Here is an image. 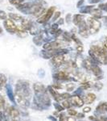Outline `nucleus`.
Wrapping results in <instances>:
<instances>
[{"mask_svg":"<svg viewBox=\"0 0 107 121\" xmlns=\"http://www.w3.org/2000/svg\"><path fill=\"white\" fill-rule=\"evenodd\" d=\"M100 2H102V0H89V3H90L91 5L97 4V3H99Z\"/></svg>","mask_w":107,"mask_h":121,"instance_id":"45","label":"nucleus"},{"mask_svg":"<svg viewBox=\"0 0 107 121\" xmlns=\"http://www.w3.org/2000/svg\"><path fill=\"white\" fill-rule=\"evenodd\" d=\"M33 43L37 46L43 45V42H44V38H43V32L40 34H38L36 36H34L32 40Z\"/></svg>","mask_w":107,"mask_h":121,"instance_id":"22","label":"nucleus"},{"mask_svg":"<svg viewBox=\"0 0 107 121\" xmlns=\"http://www.w3.org/2000/svg\"><path fill=\"white\" fill-rule=\"evenodd\" d=\"M65 88H66V90H67L68 91H73L74 88H75V84L74 83H69V84H67V85H66V86H65Z\"/></svg>","mask_w":107,"mask_h":121,"instance_id":"37","label":"nucleus"},{"mask_svg":"<svg viewBox=\"0 0 107 121\" xmlns=\"http://www.w3.org/2000/svg\"><path fill=\"white\" fill-rule=\"evenodd\" d=\"M31 89L29 82L24 80H19L15 86V102L23 107L30 106Z\"/></svg>","mask_w":107,"mask_h":121,"instance_id":"1","label":"nucleus"},{"mask_svg":"<svg viewBox=\"0 0 107 121\" xmlns=\"http://www.w3.org/2000/svg\"><path fill=\"white\" fill-rule=\"evenodd\" d=\"M93 83L91 82H84L81 84V88L82 90H88L89 88H91Z\"/></svg>","mask_w":107,"mask_h":121,"instance_id":"28","label":"nucleus"},{"mask_svg":"<svg viewBox=\"0 0 107 121\" xmlns=\"http://www.w3.org/2000/svg\"><path fill=\"white\" fill-rule=\"evenodd\" d=\"M90 111H91V108H90V107H85L84 110H83V112H89Z\"/></svg>","mask_w":107,"mask_h":121,"instance_id":"49","label":"nucleus"},{"mask_svg":"<svg viewBox=\"0 0 107 121\" xmlns=\"http://www.w3.org/2000/svg\"><path fill=\"white\" fill-rule=\"evenodd\" d=\"M8 114L10 117L11 118V120H12V119H19V112L16 108H15L14 107H9Z\"/></svg>","mask_w":107,"mask_h":121,"instance_id":"21","label":"nucleus"},{"mask_svg":"<svg viewBox=\"0 0 107 121\" xmlns=\"http://www.w3.org/2000/svg\"><path fill=\"white\" fill-rule=\"evenodd\" d=\"M76 50H77V52H78L79 54L82 53V52H84V46H83V44L76 45Z\"/></svg>","mask_w":107,"mask_h":121,"instance_id":"36","label":"nucleus"},{"mask_svg":"<svg viewBox=\"0 0 107 121\" xmlns=\"http://www.w3.org/2000/svg\"><path fill=\"white\" fill-rule=\"evenodd\" d=\"M93 86H94V88L96 89L97 91H100V90L102 89L103 84L101 82H96L95 84H93Z\"/></svg>","mask_w":107,"mask_h":121,"instance_id":"39","label":"nucleus"},{"mask_svg":"<svg viewBox=\"0 0 107 121\" xmlns=\"http://www.w3.org/2000/svg\"><path fill=\"white\" fill-rule=\"evenodd\" d=\"M96 112L99 114H104L107 112V103L103 102L98 104V107H96Z\"/></svg>","mask_w":107,"mask_h":121,"instance_id":"24","label":"nucleus"},{"mask_svg":"<svg viewBox=\"0 0 107 121\" xmlns=\"http://www.w3.org/2000/svg\"><path fill=\"white\" fill-rule=\"evenodd\" d=\"M69 43L65 42L63 40H59V39H56V40H53L52 41L47 42L45 44H43V49L44 50H58L60 48H64V46H66Z\"/></svg>","mask_w":107,"mask_h":121,"instance_id":"5","label":"nucleus"},{"mask_svg":"<svg viewBox=\"0 0 107 121\" xmlns=\"http://www.w3.org/2000/svg\"><path fill=\"white\" fill-rule=\"evenodd\" d=\"M54 107H55L56 110H57L58 112H62V111H64V107L62 106V105H60L59 103H54Z\"/></svg>","mask_w":107,"mask_h":121,"instance_id":"38","label":"nucleus"},{"mask_svg":"<svg viewBox=\"0 0 107 121\" xmlns=\"http://www.w3.org/2000/svg\"><path fill=\"white\" fill-rule=\"evenodd\" d=\"M106 39H107V35H106Z\"/></svg>","mask_w":107,"mask_h":121,"instance_id":"54","label":"nucleus"},{"mask_svg":"<svg viewBox=\"0 0 107 121\" xmlns=\"http://www.w3.org/2000/svg\"><path fill=\"white\" fill-rule=\"evenodd\" d=\"M96 99V95L93 93H89L85 95V97L84 98V103H86V104H91L94 102V100Z\"/></svg>","mask_w":107,"mask_h":121,"instance_id":"23","label":"nucleus"},{"mask_svg":"<svg viewBox=\"0 0 107 121\" xmlns=\"http://www.w3.org/2000/svg\"><path fill=\"white\" fill-rule=\"evenodd\" d=\"M98 121H107V116H101L100 118L98 119Z\"/></svg>","mask_w":107,"mask_h":121,"instance_id":"48","label":"nucleus"},{"mask_svg":"<svg viewBox=\"0 0 107 121\" xmlns=\"http://www.w3.org/2000/svg\"><path fill=\"white\" fill-rule=\"evenodd\" d=\"M56 23H57L58 25H62V24H64L65 23V19H63V18H60L59 19H57L56 20Z\"/></svg>","mask_w":107,"mask_h":121,"instance_id":"44","label":"nucleus"},{"mask_svg":"<svg viewBox=\"0 0 107 121\" xmlns=\"http://www.w3.org/2000/svg\"><path fill=\"white\" fill-rule=\"evenodd\" d=\"M78 33L79 35L83 38H88L90 35V33L89 32L88 25L86 23V20H84L78 27Z\"/></svg>","mask_w":107,"mask_h":121,"instance_id":"10","label":"nucleus"},{"mask_svg":"<svg viewBox=\"0 0 107 121\" xmlns=\"http://www.w3.org/2000/svg\"><path fill=\"white\" fill-rule=\"evenodd\" d=\"M102 19V23H103V25L106 27V28L107 29V15H103V16L101 18Z\"/></svg>","mask_w":107,"mask_h":121,"instance_id":"40","label":"nucleus"},{"mask_svg":"<svg viewBox=\"0 0 107 121\" xmlns=\"http://www.w3.org/2000/svg\"><path fill=\"white\" fill-rule=\"evenodd\" d=\"M7 17H8V15H7V13H6L4 11H2V10H0V20L4 21L5 19H7Z\"/></svg>","mask_w":107,"mask_h":121,"instance_id":"33","label":"nucleus"},{"mask_svg":"<svg viewBox=\"0 0 107 121\" xmlns=\"http://www.w3.org/2000/svg\"><path fill=\"white\" fill-rule=\"evenodd\" d=\"M20 23H20L21 26L24 29H26L28 32L29 31V29L31 28V27H32V25L33 23L32 20H30V19H24V18L22 19V21H21Z\"/></svg>","mask_w":107,"mask_h":121,"instance_id":"25","label":"nucleus"},{"mask_svg":"<svg viewBox=\"0 0 107 121\" xmlns=\"http://www.w3.org/2000/svg\"><path fill=\"white\" fill-rule=\"evenodd\" d=\"M34 3L32 2H28V3H23L21 4L16 6V9L19 11L23 13L25 15H32V6Z\"/></svg>","mask_w":107,"mask_h":121,"instance_id":"7","label":"nucleus"},{"mask_svg":"<svg viewBox=\"0 0 107 121\" xmlns=\"http://www.w3.org/2000/svg\"><path fill=\"white\" fill-rule=\"evenodd\" d=\"M72 19H73V15L71 13H69V14L66 15L65 19V22L67 23V24H70L72 22Z\"/></svg>","mask_w":107,"mask_h":121,"instance_id":"32","label":"nucleus"},{"mask_svg":"<svg viewBox=\"0 0 107 121\" xmlns=\"http://www.w3.org/2000/svg\"><path fill=\"white\" fill-rule=\"evenodd\" d=\"M48 118L49 119V120H51L52 121H56V119L55 118V117H53V116H48Z\"/></svg>","mask_w":107,"mask_h":121,"instance_id":"50","label":"nucleus"},{"mask_svg":"<svg viewBox=\"0 0 107 121\" xmlns=\"http://www.w3.org/2000/svg\"><path fill=\"white\" fill-rule=\"evenodd\" d=\"M7 77L4 74H0V88L7 84Z\"/></svg>","mask_w":107,"mask_h":121,"instance_id":"29","label":"nucleus"},{"mask_svg":"<svg viewBox=\"0 0 107 121\" xmlns=\"http://www.w3.org/2000/svg\"><path fill=\"white\" fill-rule=\"evenodd\" d=\"M15 34L20 38H25L28 36V32L19 24V25H16V32H15Z\"/></svg>","mask_w":107,"mask_h":121,"instance_id":"14","label":"nucleus"},{"mask_svg":"<svg viewBox=\"0 0 107 121\" xmlns=\"http://www.w3.org/2000/svg\"><path fill=\"white\" fill-rule=\"evenodd\" d=\"M86 23L88 25L89 32L90 35L97 34L99 31H100L101 28H102V23L98 19L93 18V17L90 16L86 19Z\"/></svg>","mask_w":107,"mask_h":121,"instance_id":"4","label":"nucleus"},{"mask_svg":"<svg viewBox=\"0 0 107 121\" xmlns=\"http://www.w3.org/2000/svg\"><path fill=\"white\" fill-rule=\"evenodd\" d=\"M33 90H34L36 94H40V93H44V92H45V91H47L45 86L41 83H35L34 85H33Z\"/></svg>","mask_w":107,"mask_h":121,"instance_id":"19","label":"nucleus"},{"mask_svg":"<svg viewBox=\"0 0 107 121\" xmlns=\"http://www.w3.org/2000/svg\"><path fill=\"white\" fill-rule=\"evenodd\" d=\"M77 116H78L79 118H84V114H81V113H80V114H77Z\"/></svg>","mask_w":107,"mask_h":121,"instance_id":"52","label":"nucleus"},{"mask_svg":"<svg viewBox=\"0 0 107 121\" xmlns=\"http://www.w3.org/2000/svg\"><path fill=\"white\" fill-rule=\"evenodd\" d=\"M8 17L9 19H11V20H13L15 22H21L22 21V19H23V17L21 15H19V14H16V13H8Z\"/></svg>","mask_w":107,"mask_h":121,"instance_id":"26","label":"nucleus"},{"mask_svg":"<svg viewBox=\"0 0 107 121\" xmlns=\"http://www.w3.org/2000/svg\"><path fill=\"white\" fill-rule=\"evenodd\" d=\"M48 92L51 94V95L54 98V99L56 101V102H60V101H61L62 99V96L56 90H55L53 88V87L52 86H48Z\"/></svg>","mask_w":107,"mask_h":121,"instance_id":"13","label":"nucleus"},{"mask_svg":"<svg viewBox=\"0 0 107 121\" xmlns=\"http://www.w3.org/2000/svg\"><path fill=\"white\" fill-rule=\"evenodd\" d=\"M90 15H92V17H93V18H96V19H100L103 16L102 11L99 9L98 7V8H93V11H91Z\"/></svg>","mask_w":107,"mask_h":121,"instance_id":"27","label":"nucleus"},{"mask_svg":"<svg viewBox=\"0 0 107 121\" xmlns=\"http://www.w3.org/2000/svg\"><path fill=\"white\" fill-rule=\"evenodd\" d=\"M3 26L4 28L6 29L7 32L9 34L14 35L16 32V24L15 23V22L13 20H11V19L7 18V19H5L4 22H3Z\"/></svg>","mask_w":107,"mask_h":121,"instance_id":"8","label":"nucleus"},{"mask_svg":"<svg viewBox=\"0 0 107 121\" xmlns=\"http://www.w3.org/2000/svg\"><path fill=\"white\" fill-rule=\"evenodd\" d=\"M103 47L107 49V39H106V40H105L104 43H103Z\"/></svg>","mask_w":107,"mask_h":121,"instance_id":"51","label":"nucleus"},{"mask_svg":"<svg viewBox=\"0 0 107 121\" xmlns=\"http://www.w3.org/2000/svg\"><path fill=\"white\" fill-rule=\"evenodd\" d=\"M69 99V103H71V105H73V106H75V107H81L84 104V100L80 96H78V95H74L73 97L71 96Z\"/></svg>","mask_w":107,"mask_h":121,"instance_id":"11","label":"nucleus"},{"mask_svg":"<svg viewBox=\"0 0 107 121\" xmlns=\"http://www.w3.org/2000/svg\"><path fill=\"white\" fill-rule=\"evenodd\" d=\"M3 28H2V27L0 26V36H2V34H3Z\"/></svg>","mask_w":107,"mask_h":121,"instance_id":"53","label":"nucleus"},{"mask_svg":"<svg viewBox=\"0 0 107 121\" xmlns=\"http://www.w3.org/2000/svg\"><path fill=\"white\" fill-rule=\"evenodd\" d=\"M68 113H69V115H70L71 116H75L77 115V112H76L75 110H73V109H69V110H68Z\"/></svg>","mask_w":107,"mask_h":121,"instance_id":"42","label":"nucleus"},{"mask_svg":"<svg viewBox=\"0 0 107 121\" xmlns=\"http://www.w3.org/2000/svg\"><path fill=\"white\" fill-rule=\"evenodd\" d=\"M84 15L82 14H75L73 15V19H72V22L73 23V24L76 27H78L81 23L84 21Z\"/></svg>","mask_w":107,"mask_h":121,"instance_id":"15","label":"nucleus"},{"mask_svg":"<svg viewBox=\"0 0 107 121\" xmlns=\"http://www.w3.org/2000/svg\"><path fill=\"white\" fill-rule=\"evenodd\" d=\"M90 71H92V73H93V75L96 76L97 78H102V70L100 68V66L98 65V64H93L90 69Z\"/></svg>","mask_w":107,"mask_h":121,"instance_id":"17","label":"nucleus"},{"mask_svg":"<svg viewBox=\"0 0 107 121\" xmlns=\"http://www.w3.org/2000/svg\"><path fill=\"white\" fill-rule=\"evenodd\" d=\"M62 105H63L64 108H68L69 109L70 107H71V104H70V103L69 101H64L63 103H62Z\"/></svg>","mask_w":107,"mask_h":121,"instance_id":"41","label":"nucleus"},{"mask_svg":"<svg viewBox=\"0 0 107 121\" xmlns=\"http://www.w3.org/2000/svg\"><path fill=\"white\" fill-rule=\"evenodd\" d=\"M4 106H5V99L2 96H0V112H3L4 110Z\"/></svg>","mask_w":107,"mask_h":121,"instance_id":"35","label":"nucleus"},{"mask_svg":"<svg viewBox=\"0 0 107 121\" xmlns=\"http://www.w3.org/2000/svg\"><path fill=\"white\" fill-rule=\"evenodd\" d=\"M89 55L97 64L107 65V49L103 46L98 44L91 45L90 49L89 50Z\"/></svg>","mask_w":107,"mask_h":121,"instance_id":"2","label":"nucleus"},{"mask_svg":"<svg viewBox=\"0 0 107 121\" xmlns=\"http://www.w3.org/2000/svg\"><path fill=\"white\" fill-rule=\"evenodd\" d=\"M10 4L11 5H14V6H18L19 4H21V3H24V0H8Z\"/></svg>","mask_w":107,"mask_h":121,"instance_id":"31","label":"nucleus"},{"mask_svg":"<svg viewBox=\"0 0 107 121\" xmlns=\"http://www.w3.org/2000/svg\"><path fill=\"white\" fill-rule=\"evenodd\" d=\"M84 3H85V0H79L77 3V8H81V7L84 5Z\"/></svg>","mask_w":107,"mask_h":121,"instance_id":"43","label":"nucleus"},{"mask_svg":"<svg viewBox=\"0 0 107 121\" xmlns=\"http://www.w3.org/2000/svg\"><path fill=\"white\" fill-rule=\"evenodd\" d=\"M4 121H6V120H4Z\"/></svg>","mask_w":107,"mask_h":121,"instance_id":"55","label":"nucleus"},{"mask_svg":"<svg viewBox=\"0 0 107 121\" xmlns=\"http://www.w3.org/2000/svg\"><path fill=\"white\" fill-rule=\"evenodd\" d=\"M56 11V7L54 6H52L49 8L47 9V11H45L44 15L42 16H40V18H38V19L36 20V23H40V24H44L49 22V20L52 19V15L55 13V11Z\"/></svg>","mask_w":107,"mask_h":121,"instance_id":"6","label":"nucleus"},{"mask_svg":"<svg viewBox=\"0 0 107 121\" xmlns=\"http://www.w3.org/2000/svg\"><path fill=\"white\" fill-rule=\"evenodd\" d=\"M6 91H7V96H8L10 100L13 103H15V95H14V92H13V89H12L11 85H10V84H6Z\"/></svg>","mask_w":107,"mask_h":121,"instance_id":"18","label":"nucleus"},{"mask_svg":"<svg viewBox=\"0 0 107 121\" xmlns=\"http://www.w3.org/2000/svg\"><path fill=\"white\" fill-rule=\"evenodd\" d=\"M94 8L93 5H87V6H82L80 8V13L82 15H86V14H90L91 11H93V9Z\"/></svg>","mask_w":107,"mask_h":121,"instance_id":"20","label":"nucleus"},{"mask_svg":"<svg viewBox=\"0 0 107 121\" xmlns=\"http://www.w3.org/2000/svg\"><path fill=\"white\" fill-rule=\"evenodd\" d=\"M98 8L100 9V10H102V11L107 12V3H100V4L98 5Z\"/></svg>","mask_w":107,"mask_h":121,"instance_id":"34","label":"nucleus"},{"mask_svg":"<svg viewBox=\"0 0 107 121\" xmlns=\"http://www.w3.org/2000/svg\"><path fill=\"white\" fill-rule=\"evenodd\" d=\"M61 96H62V99H69L70 97H71V95H70L69 93H63L61 95Z\"/></svg>","mask_w":107,"mask_h":121,"instance_id":"46","label":"nucleus"},{"mask_svg":"<svg viewBox=\"0 0 107 121\" xmlns=\"http://www.w3.org/2000/svg\"><path fill=\"white\" fill-rule=\"evenodd\" d=\"M34 103L40 109H47L51 105V100L48 95H47V91L40 94H36L34 98Z\"/></svg>","mask_w":107,"mask_h":121,"instance_id":"3","label":"nucleus"},{"mask_svg":"<svg viewBox=\"0 0 107 121\" xmlns=\"http://www.w3.org/2000/svg\"><path fill=\"white\" fill-rule=\"evenodd\" d=\"M54 78L56 80H60V81H69L71 80V78L69 73L66 71H59L56 73L54 74Z\"/></svg>","mask_w":107,"mask_h":121,"instance_id":"12","label":"nucleus"},{"mask_svg":"<svg viewBox=\"0 0 107 121\" xmlns=\"http://www.w3.org/2000/svg\"><path fill=\"white\" fill-rule=\"evenodd\" d=\"M38 75L40 76V78H43V77H44V75H45V72H44V69H40V71L38 72Z\"/></svg>","mask_w":107,"mask_h":121,"instance_id":"47","label":"nucleus"},{"mask_svg":"<svg viewBox=\"0 0 107 121\" xmlns=\"http://www.w3.org/2000/svg\"><path fill=\"white\" fill-rule=\"evenodd\" d=\"M65 62V56L63 54H56L51 58V63L55 67H60Z\"/></svg>","mask_w":107,"mask_h":121,"instance_id":"9","label":"nucleus"},{"mask_svg":"<svg viewBox=\"0 0 107 121\" xmlns=\"http://www.w3.org/2000/svg\"><path fill=\"white\" fill-rule=\"evenodd\" d=\"M28 32L30 33L32 36H36V35L38 34H40V33H42V30L40 28V27L38 26V24H36V23H34L33 22L32 27H31V28L29 29Z\"/></svg>","mask_w":107,"mask_h":121,"instance_id":"16","label":"nucleus"},{"mask_svg":"<svg viewBox=\"0 0 107 121\" xmlns=\"http://www.w3.org/2000/svg\"><path fill=\"white\" fill-rule=\"evenodd\" d=\"M61 11H56L55 13H54L53 15H52V20L53 21V22H55V21H56L57 19H59L60 18H61Z\"/></svg>","mask_w":107,"mask_h":121,"instance_id":"30","label":"nucleus"}]
</instances>
